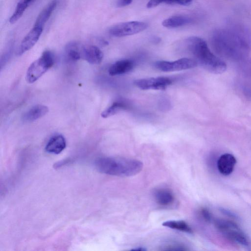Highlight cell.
Segmentation results:
<instances>
[{
    "mask_svg": "<svg viewBox=\"0 0 251 251\" xmlns=\"http://www.w3.org/2000/svg\"><path fill=\"white\" fill-rule=\"evenodd\" d=\"M54 63V55L49 50L45 51L40 58L33 62L26 73V80L33 83L42 76Z\"/></svg>",
    "mask_w": 251,
    "mask_h": 251,
    "instance_id": "obj_5",
    "label": "cell"
},
{
    "mask_svg": "<svg viewBox=\"0 0 251 251\" xmlns=\"http://www.w3.org/2000/svg\"><path fill=\"white\" fill-rule=\"evenodd\" d=\"M28 4L24 0L20 1L17 5L16 9L9 19L11 24H14L17 22L23 15L24 11L28 6Z\"/></svg>",
    "mask_w": 251,
    "mask_h": 251,
    "instance_id": "obj_23",
    "label": "cell"
},
{
    "mask_svg": "<svg viewBox=\"0 0 251 251\" xmlns=\"http://www.w3.org/2000/svg\"><path fill=\"white\" fill-rule=\"evenodd\" d=\"M132 0H117L116 5L118 7H122L129 5Z\"/></svg>",
    "mask_w": 251,
    "mask_h": 251,
    "instance_id": "obj_27",
    "label": "cell"
},
{
    "mask_svg": "<svg viewBox=\"0 0 251 251\" xmlns=\"http://www.w3.org/2000/svg\"><path fill=\"white\" fill-rule=\"evenodd\" d=\"M147 27V24L144 22L130 21L115 25L110 27L108 32L112 36L122 37L137 34Z\"/></svg>",
    "mask_w": 251,
    "mask_h": 251,
    "instance_id": "obj_6",
    "label": "cell"
},
{
    "mask_svg": "<svg viewBox=\"0 0 251 251\" xmlns=\"http://www.w3.org/2000/svg\"><path fill=\"white\" fill-rule=\"evenodd\" d=\"M240 72L243 77L247 81L245 84L251 85V59L248 58L240 62Z\"/></svg>",
    "mask_w": 251,
    "mask_h": 251,
    "instance_id": "obj_22",
    "label": "cell"
},
{
    "mask_svg": "<svg viewBox=\"0 0 251 251\" xmlns=\"http://www.w3.org/2000/svg\"><path fill=\"white\" fill-rule=\"evenodd\" d=\"M243 93L245 96L251 100V85L244 84L242 87Z\"/></svg>",
    "mask_w": 251,
    "mask_h": 251,
    "instance_id": "obj_25",
    "label": "cell"
},
{
    "mask_svg": "<svg viewBox=\"0 0 251 251\" xmlns=\"http://www.w3.org/2000/svg\"><path fill=\"white\" fill-rule=\"evenodd\" d=\"M154 196L156 202L161 205H168L171 204L174 197L172 193L165 189H159L155 191Z\"/></svg>",
    "mask_w": 251,
    "mask_h": 251,
    "instance_id": "obj_18",
    "label": "cell"
},
{
    "mask_svg": "<svg viewBox=\"0 0 251 251\" xmlns=\"http://www.w3.org/2000/svg\"><path fill=\"white\" fill-rule=\"evenodd\" d=\"M191 20L185 16H174L170 17L162 22V25L168 28L180 27L190 23Z\"/></svg>",
    "mask_w": 251,
    "mask_h": 251,
    "instance_id": "obj_17",
    "label": "cell"
},
{
    "mask_svg": "<svg viewBox=\"0 0 251 251\" xmlns=\"http://www.w3.org/2000/svg\"><path fill=\"white\" fill-rule=\"evenodd\" d=\"M66 146L64 137L60 134L53 136L47 143L45 150L50 153L59 154L62 152Z\"/></svg>",
    "mask_w": 251,
    "mask_h": 251,
    "instance_id": "obj_14",
    "label": "cell"
},
{
    "mask_svg": "<svg viewBox=\"0 0 251 251\" xmlns=\"http://www.w3.org/2000/svg\"><path fill=\"white\" fill-rule=\"evenodd\" d=\"M193 0H173V4L187 6L191 4Z\"/></svg>",
    "mask_w": 251,
    "mask_h": 251,
    "instance_id": "obj_28",
    "label": "cell"
},
{
    "mask_svg": "<svg viewBox=\"0 0 251 251\" xmlns=\"http://www.w3.org/2000/svg\"><path fill=\"white\" fill-rule=\"evenodd\" d=\"M201 213L203 218L207 222H210L212 220L211 214L207 209L205 208L201 209Z\"/></svg>",
    "mask_w": 251,
    "mask_h": 251,
    "instance_id": "obj_26",
    "label": "cell"
},
{
    "mask_svg": "<svg viewBox=\"0 0 251 251\" xmlns=\"http://www.w3.org/2000/svg\"><path fill=\"white\" fill-rule=\"evenodd\" d=\"M186 45L198 65L216 74H222L226 70V64L211 51L203 39L197 36L190 37L186 40Z\"/></svg>",
    "mask_w": 251,
    "mask_h": 251,
    "instance_id": "obj_2",
    "label": "cell"
},
{
    "mask_svg": "<svg viewBox=\"0 0 251 251\" xmlns=\"http://www.w3.org/2000/svg\"><path fill=\"white\" fill-rule=\"evenodd\" d=\"M162 3L173 4V0H150L147 4L148 8L156 7Z\"/></svg>",
    "mask_w": 251,
    "mask_h": 251,
    "instance_id": "obj_24",
    "label": "cell"
},
{
    "mask_svg": "<svg viewBox=\"0 0 251 251\" xmlns=\"http://www.w3.org/2000/svg\"><path fill=\"white\" fill-rule=\"evenodd\" d=\"M236 162V159L232 154H223L220 156L217 161L218 170L223 176H229L233 172Z\"/></svg>",
    "mask_w": 251,
    "mask_h": 251,
    "instance_id": "obj_10",
    "label": "cell"
},
{
    "mask_svg": "<svg viewBox=\"0 0 251 251\" xmlns=\"http://www.w3.org/2000/svg\"><path fill=\"white\" fill-rule=\"evenodd\" d=\"M82 55L84 59L91 64H99L102 60L103 54L101 50L95 46H88L83 48Z\"/></svg>",
    "mask_w": 251,
    "mask_h": 251,
    "instance_id": "obj_11",
    "label": "cell"
},
{
    "mask_svg": "<svg viewBox=\"0 0 251 251\" xmlns=\"http://www.w3.org/2000/svg\"><path fill=\"white\" fill-rule=\"evenodd\" d=\"M43 28L34 26L22 40L18 50L17 54L21 55L31 49L39 40Z\"/></svg>",
    "mask_w": 251,
    "mask_h": 251,
    "instance_id": "obj_9",
    "label": "cell"
},
{
    "mask_svg": "<svg viewBox=\"0 0 251 251\" xmlns=\"http://www.w3.org/2000/svg\"><path fill=\"white\" fill-rule=\"evenodd\" d=\"M27 4H29L33 0H24Z\"/></svg>",
    "mask_w": 251,
    "mask_h": 251,
    "instance_id": "obj_29",
    "label": "cell"
},
{
    "mask_svg": "<svg viewBox=\"0 0 251 251\" xmlns=\"http://www.w3.org/2000/svg\"><path fill=\"white\" fill-rule=\"evenodd\" d=\"M126 108L127 106L125 103L120 101H116L104 110L101 113V116L103 118H107L116 114L120 111Z\"/></svg>",
    "mask_w": 251,
    "mask_h": 251,
    "instance_id": "obj_20",
    "label": "cell"
},
{
    "mask_svg": "<svg viewBox=\"0 0 251 251\" xmlns=\"http://www.w3.org/2000/svg\"><path fill=\"white\" fill-rule=\"evenodd\" d=\"M172 81L168 77H157L136 79L134 85L138 88L144 90H164L171 85Z\"/></svg>",
    "mask_w": 251,
    "mask_h": 251,
    "instance_id": "obj_8",
    "label": "cell"
},
{
    "mask_svg": "<svg viewBox=\"0 0 251 251\" xmlns=\"http://www.w3.org/2000/svg\"><path fill=\"white\" fill-rule=\"evenodd\" d=\"M134 63L129 59L117 61L109 68L108 73L111 76L118 75L127 73L133 68Z\"/></svg>",
    "mask_w": 251,
    "mask_h": 251,
    "instance_id": "obj_13",
    "label": "cell"
},
{
    "mask_svg": "<svg viewBox=\"0 0 251 251\" xmlns=\"http://www.w3.org/2000/svg\"><path fill=\"white\" fill-rule=\"evenodd\" d=\"M243 43L251 50V28L241 25H235L230 26Z\"/></svg>",
    "mask_w": 251,
    "mask_h": 251,
    "instance_id": "obj_15",
    "label": "cell"
},
{
    "mask_svg": "<svg viewBox=\"0 0 251 251\" xmlns=\"http://www.w3.org/2000/svg\"><path fill=\"white\" fill-rule=\"evenodd\" d=\"M99 171L119 176H133L141 172L143 164L140 161L129 158L102 157L95 163Z\"/></svg>",
    "mask_w": 251,
    "mask_h": 251,
    "instance_id": "obj_3",
    "label": "cell"
},
{
    "mask_svg": "<svg viewBox=\"0 0 251 251\" xmlns=\"http://www.w3.org/2000/svg\"><path fill=\"white\" fill-rule=\"evenodd\" d=\"M198 65L193 59L182 58L174 61H158L154 63L157 69L165 72L180 71L195 68Z\"/></svg>",
    "mask_w": 251,
    "mask_h": 251,
    "instance_id": "obj_7",
    "label": "cell"
},
{
    "mask_svg": "<svg viewBox=\"0 0 251 251\" xmlns=\"http://www.w3.org/2000/svg\"><path fill=\"white\" fill-rule=\"evenodd\" d=\"M65 53L67 58L73 61L79 60L82 55L79 51L77 45L75 43H70L66 46Z\"/></svg>",
    "mask_w": 251,
    "mask_h": 251,
    "instance_id": "obj_21",
    "label": "cell"
},
{
    "mask_svg": "<svg viewBox=\"0 0 251 251\" xmlns=\"http://www.w3.org/2000/svg\"><path fill=\"white\" fill-rule=\"evenodd\" d=\"M217 229L229 240L239 245L248 246L249 241L246 235L235 223L228 220H214Z\"/></svg>",
    "mask_w": 251,
    "mask_h": 251,
    "instance_id": "obj_4",
    "label": "cell"
},
{
    "mask_svg": "<svg viewBox=\"0 0 251 251\" xmlns=\"http://www.w3.org/2000/svg\"><path fill=\"white\" fill-rule=\"evenodd\" d=\"M48 111L49 108L47 106L35 105L23 115L22 120L25 123L32 122L44 116Z\"/></svg>",
    "mask_w": 251,
    "mask_h": 251,
    "instance_id": "obj_12",
    "label": "cell"
},
{
    "mask_svg": "<svg viewBox=\"0 0 251 251\" xmlns=\"http://www.w3.org/2000/svg\"><path fill=\"white\" fill-rule=\"evenodd\" d=\"M211 41L215 51L230 60L241 62L247 58L250 51L230 27L216 29Z\"/></svg>",
    "mask_w": 251,
    "mask_h": 251,
    "instance_id": "obj_1",
    "label": "cell"
},
{
    "mask_svg": "<svg viewBox=\"0 0 251 251\" xmlns=\"http://www.w3.org/2000/svg\"><path fill=\"white\" fill-rule=\"evenodd\" d=\"M162 225L172 229L189 233H191L193 232L191 227L183 221H168L162 223Z\"/></svg>",
    "mask_w": 251,
    "mask_h": 251,
    "instance_id": "obj_19",
    "label": "cell"
},
{
    "mask_svg": "<svg viewBox=\"0 0 251 251\" xmlns=\"http://www.w3.org/2000/svg\"><path fill=\"white\" fill-rule=\"evenodd\" d=\"M56 4V0H53L50 1L38 15L35 21L34 26L43 28L55 8Z\"/></svg>",
    "mask_w": 251,
    "mask_h": 251,
    "instance_id": "obj_16",
    "label": "cell"
}]
</instances>
